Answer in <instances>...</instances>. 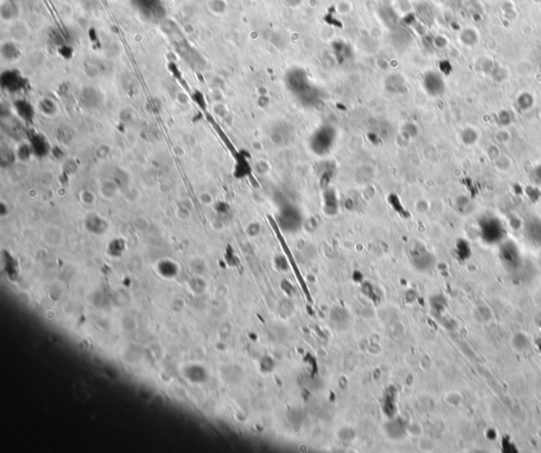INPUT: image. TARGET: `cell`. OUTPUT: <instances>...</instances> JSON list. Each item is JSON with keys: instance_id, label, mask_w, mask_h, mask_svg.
<instances>
[{"instance_id": "6da1fadb", "label": "cell", "mask_w": 541, "mask_h": 453, "mask_svg": "<svg viewBox=\"0 0 541 453\" xmlns=\"http://www.w3.org/2000/svg\"><path fill=\"white\" fill-rule=\"evenodd\" d=\"M286 84L295 98L305 107L313 108L320 102L318 89L311 82L307 72L302 68H292L286 74Z\"/></svg>"}, {"instance_id": "7a4b0ae2", "label": "cell", "mask_w": 541, "mask_h": 453, "mask_svg": "<svg viewBox=\"0 0 541 453\" xmlns=\"http://www.w3.org/2000/svg\"><path fill=\"white\" fill-rule=\"evenodd\" d=\"M336 141V131L330 125H323L317 128L310 136L309 147L318 157L329 155L333 150Z\"/></svg>"}, {"instance_id": "3957f363", "label": "cell", "mask_w": 541, "mask_h": 453, "mask_svg": "<svg viewBox=\"0 0 541 453\" xmlns=\"http://www.w3.org/2000/svg\"><path fill=\"white\" fill-rule=\"evenodd\" d=\"M279 227L287 231L297 230L302 225V216L296 207L287 205L281 208L279 214Z\"/></svg>"}, {"instance_id": "277c9868", "label": "cell", "mask_w": 541, "mask_h": 453, "mask_svg": "<svg viewBox=\"0 0 541 453\" xmlns=\"http://www.w3.org/2000/svg\"><path fill=\"white\" fill-rule=\"evenodd\" d=\"M269 220H270V224H272V227L274 228V231L276 232L277 238H278V240H279V242H280V244H281V246H282V250L285 251V253L287 254V257H288V259H289V262H290V264H291V266H292V268H293V270H294V273H295V276H296L297 280H298V282H299V284H300V286H302V288H303V291H304V293H305V295H306V298H307L309 301H312V299H311L310 292H309V290L307 288V285H306V283H305V281H304V278H303V276H302V274H300V271L298 270V268H297V265L295 264L294 258H293V256H292V254H291V252H290V250H289V247H288V245H287L285 239H283L282 236H281V231H280L279 226L277 225V223L274 221V220H273L272 218H269Z\"/></svg>"}, {"instance_id": "5b68a950", "label": "cell", "mask_w": 541, "mask_h": 453, "mask_svg": "<svg viewBox=\"0 0 541 453\" xmlns=\"http://www.w3.org/2000/svg\"><path fill=\"white\" fill-rule=\"evenodd\" d=\"M270 140L278 146H286L293 142V130L287 123H279L270 131Z\"/></svg>"}, {"instance_id": "8992f818", "label": "cell", "mask_w": 541, "mask_h": 453, "mask_svg": "<svg viewBox=\"0 0 541 453\" xmlns=\"http://www.w3.org/2000/svg\"><path fill=\"white\" fill-rule=\"evenodd\" d=\"M423 87L430 96H439L445 90L443 78L440 74L436 72H429L425 75L423 80Z\"/></svg>"}, {"instance_id": "52a82bcc", "label": "cell", "mask_w": 541, "mask_h": 453, "mask_svg": "<svg viewBox=\"0 0 541 453\" xmlns=\"http://www.w3.org/2000/svg\"><path fill=\"white\" fill-rule=\"evenodd\" d=\"M20 10L16 4L11 2H5L0 7V18L8 24L18 20Z\"/></svg>"}, {"instance_id": "ba28073f", "label": "cell", "mask_w": 541, "mask_h": 453, "mask_svg": "<svg viewBox=\"0 0 541 453\" xmlns=\"http://www.w3.org/2000/svg\"><path fill=\"white\" fill-rule=\"evenodd\" d=\"M335 175V164L333 162L323 163L322 168L319 171L318 181L320 187L324 190L329 188L332 180Z\"/></svg>"}, {"instance_id": "9c48e42d", "label": "cell", "mask_w": 541, "mask_h": 453, "mask_svg": "<svg viewBox=\"0 0 541 453\" xmlns=\"http://www.w3.org/2000/svg\"><path fill=\"white\" fill-rule=\"evenodd\" d=\"M9 33L15 43H20L28 36V27L21 20H16L9 24Z\"/></svg>"}, {"instance_id": "30bf717a", "label": "cell", "mask_w": 541, "mask_h": 453, "mask_svg": "<svg viewBox=\"0 0 541 453\" xmlns=\"http://www.w3.org/2000/svg\"><path fill=\"white\" fill-rule=\"evenodd\" d=\"M323 209L328 215H335L338 210V200L335 190L327 188L323 190Z\"/></svg>"}, {"instance_id": "8fae6325", "label": "cell", "mask_w": 541, "mask_h": 453, "mask_svg": "<svg viewBox=\"0 0 541 453\" xmlns=\"http://www.w3.org/2000/svg\"><path fill=\"white\" fill-rule=\"evenodd\" d=\"M434 263V258L427 252H418L412 256V264L416 269L426 270Z\"/></svg>"}, {"instance_id": "7c38bea8", "label": "cell", "mask_w": 541, "mask_h": 453, "mask_svg": "<svg viewBox=\"0 0 541 453\" xmlns=\"http://www.w3.org/2000/svg\"><path fill=\"white\" fill-rule=\"evenodd\" d=\"M234 173H235V176L239 177V178H243V177L251 175L252 168H251V165L249 163V158L248 157H246L245 155H241V154L237 157V162H236L235 172Z\"/></svg>"}, {"instance_id": "4fadbf2b", "label": "cell", "mask_w": 541, "mask_h": 453, "mask_svg": "<svg viewBox=\"0 0 541 453\" xmlns=\"http://www.w3.org/2000/svg\"><path fill=\"white\" fill-rule=\"evenodd\" d=\"M386 89L391 93H401L405 88V80L403 76L399 74L391 75L386 79Z\"/></svg>"}, {"instance_id": "5bb4252c", "label": "cell", "mask_w": 541, "mask_h": 453, "mask_svg": "<svg viewBox=\"0 0 541 453\" xmlns=\"http://www.w3.org/2000/svg\"><path fill=\"white\" fill-rule=\"evenodd\" d=\"M387 201L392 207V209H394L399 216H401L402 218H409L410 216L409 213L407 212V209L405 208L404 204L402 203V200L397 194H390L387 198Z\"/></svg>"}, {"instance_id": "9a60e30c", "label": "cell", "mask_w": 541, "mask_h": 453, "mask_svg": "<svg viewBox=\"0 0 541 453\" xmlns=\"http://www.w3.org/2000/svg\"><path fill=\"white\" fill-rule=\"evenodd\" d=\"M350 52H351V50L344 43H340V45L335 46V48H334L335 56H336V58L338 59V62H340V63H344L345 61H347L350 57Z\"/></svg>"}, {"instance_id": "2e32d148", "label": "cell", "mask_w": 541, "mask_h": 453, "mask_svg": "<svg viewBox=\"0 0 541 453\" xmlns=\"http://www.w3.org/2000/svg\"><path fill=\"white\" fill-rule=\"evenodd\" d=\"M39 110L45 114L51 115L56 112L57 108H56L55 103H54L53 101L49 99H44L39 102Z\"/></svg>"}, {"instance_id": "e0dca14e", "label": "cell", "mask_w": 541, "mask_h": 453, "mask_svg": "<svg viewBox=\"0 0 541 453\" xmlns=\"http://www.w3.org/2000/svg\"><path fill=\"white\" fill-rule=\"evenodd\" d=\"M461 139L465 145H473L478 141V134L473 129L467 128L462 132Z\"/></svg>"}, {"instance_id": "ac0fdd59", "label": "cell", "mask_w": 541, "mask_h": 453, "mask_svg": "<svg viewBox=\"0 0 541 453\" xmlns=\"http://www.w3.org/2000/svg\"><path fill=\"white\" fill-rule=\"evenodd\" d=\"M226 4L224 0H209L208 2V10L213 12L214 14H222L225 12Z\"/></svg>"}, {"instance_id": "d6986e66", "label": "cell", "mask_w": 541, "mask_h": 453, "mask_svg": "<svg viewBox=\"0 0 541 453\" xmlns=\"http://www.w3.org/2000/svg\"><path fill=\"white\" fill-rule=\"evenodd\" d=\"M525 192H526V195L529 196V197L532 199V201H533V199H534V201H536V200L539 198V196H540L539 190H538L537 188L533 187V186L527 187V188L525 189Z\"/></svg>"}, {"instance_id": "ffe728a7", "label": "cell", "mask_w": 541, "mask_h": 453, "mask_svg": "<svg viewBox=\"0 0 541 453\" xmlns=\"http://www.w3.org/2000/svg\"><path fill=\"white\" fill-rule=\"evenodd\" d=\"M535 175L537 177V180L541 182V164L538 165V166L535 168Z\"/></svg>"}, {"instance_id": "44dd1931", "label": "cell", "mask_w": 541, "mask_h": 453, "mask_svg": "<svg viewBox=\"0 0 541 453\" xmlns=\"http://www.w3.org/2000/svg\"><path fill=\"white\" fill-rule=\"evenodd\" d=\"M383 2H389V0H383Z\"/></svg>"}]
</instances>
